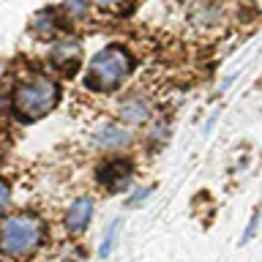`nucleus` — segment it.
<instances>
[{"mask_svg": "<svg viewBox=\"0 0 262 262\" xmlns=\"http://www.w3.org/2000/svg\"><path fill=\"white\" fill-rule=\"evenodd\" d=\"M44 227L36 216H11L0 224V251L11 259L30 257L38 249Z\"/></svg>", "mask_w": 262, "mask_h": 262, "instance_id": "f257e3e1", "label": "nucleus"}, {"mask_svg": "<svg viewBox=\"0 0 262 262\" xmlns=\"http://www.w3.org/2000/svg\"><path fill=\"white\" fill-rule=\"evenodd\" d=\"M131 71V55L123 47H104L88 66L85 85L93 90H115Z\"/></svg>", "mask_w": 262, "mask_h": 262, "instance_id": "f03ea898", "label": "nucleus"}, {"mask_svg": "<svg viewBox=\"0 0 262 262\" xmlns=\"http://www.w3.org/2000/svg\"><path fill=\"white\" fill-rule=\"evenodd\" d=\"M8 202H11V188H8V183L0 178V213L8 208Z\"/></svg>", "mask_w": 262, "mask_h": 262, "instance_id": "9d476101", "label": "nucleus"}, {"mask_svg": "<svg viewBox=\"0 0 262 262\" xmlns=\"http://www.w3.org/2000/svg\"><path fill=\"white\" fill-rule=\"evenodd\" d=\"M118 229H120V221H115L112 229L104 235V243H101V249H98V254H101V257H106V254H110V249L115 246V235H118Z\"/></svg>", "mask_w": 262, "mask_h": 262, "instance_id": "1a4fd4ad", "label": "nucleus"}, {"mask_svg": "<svg viewBox=\"0 0 262 262\" xmlns=\"http://www.w3.org/2000/svg\"><path fill=\"white\" fill-rule=\"evenodd\" d=\"M93 3H96L98 8H104V11H115V8L126 6L128 0H93Z\"/></svg>", "mask_w": 262, "mask_h": 262, "instance_id": "9b49d317", "label": "nucleus"}, {"mask_svg": "<svg viewBox=\"0 0 262 262\" xmlns=\"http://www.w3.org/2000/svg\"><path fill=\"white\" fill-rule=\"evenodd\" d=\"M131 139V131L120 128V126H101L96 131V145L104 147V150H118V147H126Z\"/></svg>", "mask_w": 262, "mask_h": 262, "instance_id": "423d86ee", "label": "nucleus"}, {"mask_svg": "<svg viewBox=\"0 0 262 262\" xmlns=\"http://www.w3.org/2000/svg\"><path fill=\"white\" fill-rule=\"evenodd\" d=\"M123 118H126L128 123H142V120L147 118L145 104L139 101V98H134V101H126V104H123Z\"/></svg>", "mask_w": 262, "mask_h": 262, "instance_id": "6e6552de", "label": "nucleus"}, {"mask_svg": "<svg viewBox=\"0 0 262 262\" xmlns=\"http://www.w3.org/2000/svg\"><path fill=\"white\" fill-rule=\"evenodd\" d=\"M49 60H52L55 69H74V66L79 63V44L77 41H60V44H55L52 55H49Z\"/></svg>", "mask_w": 262, "mask_h": 262, "instance_id": "0eeeda50", "label": "nucleus"}, {"mask_svg": "<svg viewBox=\"0 0 262 262\" xmlns=\"http://www.w3.org/2000/svg\"><path fill=\"white\" fill-rule=\"evenodd\" d=\"M57 104V85L44 74L22 82L14 93V110L22 120H38Z\"/></svg>", "mask_w": 262, "mask_h": 262, "instance_id": "7ed1b4c3", "label": "nucleus"}, {"mask_svg": "<svg viewBox=\"0 0 262 262\" xmlns=\"http://www.w3.org/2000/svg\"><path fill=\"white\" fill-rule=\"evenodd\" d=\"M98 180H101V186L110 188V191H120V188L131 180V161L112 159L110 164H104V167L98 169Z\"/></svg>", "mask_w": 262, "mask_h": 262, "instance_id": "20e7f679", "label": "nucleus"}, {"mask_svg": "<svg viewBox=\"0 0 262 262\" xmlns=\"http://www.w3.org/2000/svg\"><path fill=\"white\" fill-rule=\"evenodd\" d=\"M90 213H93V200L90 196H79L69 205L66 210V229L69 232H82L90 224Z\"/></svg>", "mask_w": 262, "mask_h": 262, "instance_id": "39448f33", "label": "nucleus"}, {"mask_svg": "<svg viewBox=\"0 0 262 262\" xmlns=\"http://www.w3.org/2000/svg\"><path fill=\"white\" fill-rule=\"evenodd\" d=\"M69 11L74 16H82V14L88 11V0H69Z\"/></svg>", "mask_w": 262, "mask_h": 262, "instance_id": "f8f14e48", "label": "nucleus"}]
</instances>
